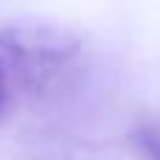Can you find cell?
Here are the masks:
<instances>
[{
  "instance_id": "cell-3",
  "label": "cell",
  "mask_w": 160,
  "mask_h": 160,
  "mask_svg": "<svg viewBox=\"0 0 160 160\" xmlns=\"http://www.w3.org/2000/svg\"><path fill=\"white\" fill-rule=\"evenodd\" d=\"M6 73H3V65H0V121H3V112H6Z\"/></svg>"
},
{
  "instance_id": "cell-2",
  "label": "cell",
  "mask_w": 160,
  "mask_h": 160,
  "mask_svg": "<svg viewBox=\"0 0 160 160\" xmlns=\"http://www.w3.org/2000/svg\"><path fill=\"white\" fill-rule=\"evenodd\" d=\"M135 143L141 149V155L146 160H160V135L152 129H141L135 132Z\"/></svg>"
},
{
  "instance_id": "cell-1",
  "label": "cell",
  "mask_w": 160,
  "mask_h": 160,
  "mask_svg": "<svg viewBox=\"0 0 160 160\" xmlns=\"http://www.w3.org/2000/svg\"><path fill=\"white\" fill-rule=\"evenodd\" d=\"M0 51L17 65H59L79 56L82 42L76 34L56 25H8L0 31Z\"/></svg>"
}]
</instances>
